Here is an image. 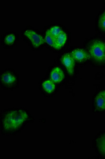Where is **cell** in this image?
Returning a JSON list of instances; mask_svg holds the SVG:
<instances>
[{"instance_id":"obj_2","label":"cell","mask_w":105,"mask_h":159,"mask_svg":"<svg viewBox=\"0 0 105 159\" xmlns=\"http://www.w3.org/2000/svg\"><path fill=\"white\" fill-rule=\"evenodd\" d=\"M90 55L96 61L105 63V43L100 40H94L90 48Z\"/></svg>"},{"instance_id":"obj_7","label":"cell","mask_w":105,"mask_h":159,"mask_svg":"<svg viewBox=\"0 0 105 159\" xmlns=\"http://www.w3.org/2000/svg\"><path fill=\"white\" fill-rule=\"evenodd\" d=\"M1 81L3 83L7 85H11L16 81V78L9 72H6L2 74Z\"/></svg>"},{"instance_id":"obj_6","label":"cell","mask_w":105,"mask_h":159,"mask_svg":"<svg viewBox=\"0 0 105 159\" xmlns=\"http://www.w3.org/2000/svg\"><path fill=\"white\" fill-rule=\"evenodd\" d=\"M50 78L54 83H59L65 78V74L61 69L56 67L53 69L50 74Z\"/></svg>"},{"instance_id":"obj_4","label":"cell","mask_w":105,"mask_h":159,"mask_svg":"<svg viewBox=\"0 0 105 159\" xmlns=\"http://www.w3.org/2000/svg\"><path fill=\"white\" fill-rule=\"evenodd\" d=\"M61 61L65 66L69 74L72 75L74 72V60L71 54L67 53L62 56Z\"/></svg>"},{"instance_id":"obj_16","label":"cell","mask_w":105,"mask_h":159,"mask_svg":"<svg viewBox=\"0 0 105 159\" xmlns=\"http://www.w3.org/2000/svg\"><path fill=\"white\" fill-rule=\"evenodd\" d=\"M102 93H103V97H104V98H105V91H103V92H102Z\"/></svg>"},{"instance_id":"obj_5","label":"cell","mask_w":105,"mask_h":159,"mask_svg":"<svg viewBox=\"0 0 105 159\" xmlns=\"http://www.w3.org/2000/svg\"><path fill=\"white\" fill-rule=\"evenodd\" d=\"M71 55L73 57L74 61L78 62H84L89 58V56L86 51L83 49H74L71 52Z\"/></svg>"},{"instance_id":"obj_1","label":"cell","mask_w":105,"mask_h":159,"mask_svg":"<svg viewBox=\"0 0 105 159\" xmlns=\"http://www.w3.org/2000/svg\"><path fill=\"white\" fill-rule=\"evenodd\" d=\"M28 119V115L23 110H13L6 114L2 121L6 131H15L19 129Z\"/></svg>"},{"instance_id":"obj_13","label":"cell","mask_w":105,"mask_h":159,"mask_svg":"<svg viewBox=\"0 0 105 159\" xmlns=\"http://www.w3.org/2000/svg\"><path fill=\"white\" fill-rule=\"evenodd\" d=\"M49 30L53 36H54L56 38H57L59 35H60L63 31L61 29V28L58 27V26H53V27H51L50 29H49Z\"/></svg>"},{"instance_id":"obj_17","label":"cell","mask_w":105,"mask_h":159,"mask_svg":"<svg viewBox=\"0 0 105 159\" xmlns=\"http://www.w3.org/2000/svg\"></svg>"},{"instance_id":"obj_12","label":"cell","mask_w":105,"mask_h":159,"mask_svg":"<svg viewBox=\"0 0 105 159\" xmlns=\"http://www.w3.org/2000/svg\"><path fill=\"white\" fill-rule=\"evenodd\" d=\"M67 39L66 34L64 31H62V33L56 38L57 46V49H60L61 47H63L67 41Z\"/></svg>"},{"instance_id":"obj_11","label":"cell","mask_w":105,"mask_h":159,"mask_svg":"<svg viewBox=\"0 0 105 159\" xmlns=\"http://www.w3.org/2000/svg\"><path fill=\"white\" fill-rule=\"evenodd\" d=\"M45 40V42H47L49 45L51 46V47H53L56 49L57 48L56 38L53 36L50 33L49 30L46 33Z\"/></svg>"},{"instance_id":"obj_10","label":"cell","mask_w":105,"mask_h":159,"mask_svg":"<svg viewBox=\"0 0 105 159\" xmlns=\"http://www.w3.org/2000/svg\"><path fill=\"white\" fill-rule=\"evenodd\" d=\"M97 147L102 154L105 156V134L100 136L97 140Z\"/></svg>"},{"instance_id":"obj_9","label":"cell","mask_w":105,"mask_h":159,"mask_svg":"<svg viewBox=\"0 0 105 159\" xmlns=\"http://www.w3.org/2000/svg\"><path fill=\"white\" fill-rule=\"evenodd\" d=\"M42 87L45 92L48 93H51L54 91L56 86L54 82L50 80H46L42 84Z\"/></svg>"},{"instance_id":"obj_8","label":"cell","mask_w":105,"mask_h":159,"mask_svg":"<svg viewBox=\"0 0 105 159\" xmlns=\"http://www.w3.org/2000/svg\"><path fill=\"white\" fill-rule=\"evenodd\" d=\"M95 104L97 107L100 109H105V98L102 92L98 94L94 100Z\"/></svg>"},{"instance_id":"obj_3","label":"cell","mask_w":105,"mask_h":159,"mask_svg":"<svg viewBox=\"0 0 105 159\" xmlns=\"http://www.w3.org/2000/svg\"><path fill=\"white\" fill-rule=\"evenodd\" d=\"M24 35L30 40L33 45L36 47H40L45 42L43 37L35 31L27 30L25 31Z\"/></svg>"},{"instance_id":"obj_14","label":"cell","mask_w":105,"mask_h":159,"mask_svg":"<svg viewBox=\"0 0 105 159\" xmlns=\"http://www.w3.org/2000/svg\"><path fill=\"white\" fill-rule=\"evenodd\" d=\"M15 40V36L13 34H7V36L5 38V42L8 45H11L14 43Z\"/></svg>"},{"instance_id":"obj_15","label":"cell","mask_w":105,"mask_h":159,"mask_svg":"<svg viewBox=\"0 0 105 159\" xmlns=\"http://www.w3.org/2000/svg\"><path fill=\"white\" fill-rule=\"evenodd\" d=\"M99 25L100 27L102 29L105 30V14L104 13L103 15H102V16L100 18L99 21Z\"/></svg>"}]
</instances>
